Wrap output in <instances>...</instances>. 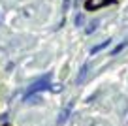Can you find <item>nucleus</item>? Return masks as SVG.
I'll return each instance as SVG.
<instances>
[{"mask_svg":"<svg viewBox=\"0 0 128 126\" xmlns=\"http://www.w3.org/2000/svg\"><path fill=\"white\" fill-rule=\"evenodd\" d=\"M70 113H72V106H68L66 109H62L60 111V115H58V118H56V124H64V122L68 120V117H70Z\"/></svg>","mask_w":128,"mask_h":126,"instance_id":"nucleus-2","label":"nucleus"},{"mask_svg":"<svg viewBox=\"0 0 128 126\" xmlns=\"http://www.w3.org/2000/svg\"><path fill=\"white\" fill-rule=\"evenodd\" d=\"M96 26H98V21H92V23L87 26V34H92V32L96 30Z\"/></svg>","mask_w":128,"mask_h":126,"instance_id":"nucleus-6","label":"nucleus"},{"mask_svg":"<svg viewBox=\"0 0 128 126\" xmlns=\"http://www.w3.org/2000/svg\"><path fill=\"white\" fill-rule=\"evenodd\" d=\"M109 44H111V40H106V42H102V44H98V45H94V47L90 49V53L92 55H96V53H100L102 49H106V47H109Z\"/></svg>","mask_w":128,"mask_h":126,"instance_id":"nucleus-4","label":"nucleus"},{"mask_svg":"<svg viewBox=\"0 0 128 126\" xmlns=\"http://www.w3.org/2000/svg\"><path fill=\"white\" fill-rule=\"evenodd\" d=\"M76 24H77V26H81V24H83V13H79V15L76 17Z\"/></svg>","mask_w":128,"mask_h":126,"instance_id":"nucleus-8","label":"nucleus"},{"mask_svg":"<svg viewBox=\"0 0 128 126\" xmlns=\"http://www.w3.org/2000/svg\"><path fill=\"white\" fill-rule=\"evenodd\" d=\"M126 45H128V42H122V44H120V45H117V47L113 49V55H117V53H120V51H122L124 47H126Z\"/></svg>","mask_w":128,"mask_h":126,"instance_id":"nucleus-7","label":"nucleus"},{"mask_svg":"<svg viewBox=\"0 0 128 126\" xmlns=\"http://www.w3.org/2000/svg\"><path fill=\"white\" fill-rule=\"evenodd\" d=\"M104 4H108V0H88V2H87V8L88 10H94V8L104 6Z\"/></svg>","mask_w":128,"mask_h":126,"instance_id":"nucleus-5","label":"nucleus"},{"mask_svg":"<svg viewBox=\"0 0 128 126\" xmlns=\"http://www.w3.org/2000/svg\"><path fill=\"white\" fill-rule=\"evenodd\" d=\"M53 85H51V75H44L42 79H38L36 83H32L30 87L26 88V94H24V100L26 98H32L34 94H38V92H44V90H47V88H51Z\"/></svg>","mask_w":128,"mask_h":126,"instance_id":"nucleus-1","label":"nucleus"},{"mask_svg":"<svg viewBox=\"0 0 128 126\" xmlns=\"http://www.w3.org/2000/svg\"><path fill=\"white\" fill-rule=\"evenodd\" d=\"M88 70H90V64H83V68H81V72H79V75H77V83H83L85 81V77H87V74H88Z\"/></svg>","mask_w":128,"mask_h":126,"instance_id":"nucleus-3","label":"nucleus"}]
</instances>
